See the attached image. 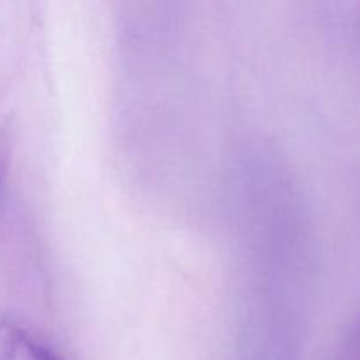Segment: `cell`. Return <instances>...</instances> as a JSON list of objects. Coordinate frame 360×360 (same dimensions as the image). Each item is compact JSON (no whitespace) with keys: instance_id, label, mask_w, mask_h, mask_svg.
Wrapping results in <instances>:
<instances>
[{"instance_id":"obj_1","label":"cell","mask_w":360,"mask_h":360,"mask_svg":"<svg viewBox=\"0 0 360 360\" xmlns=\"http://www.w3.org/2000/svg\"><path fill=\"white\" fill-rule=\"evenodd\" d=\"M0 360H62L49 347L9 320H0Z\"/></svg>"},{"instance_id":"obj_2","label":"cell","mask_w":360,"mask_h":360,"mask_svg":"<svg viewBox=\"0 0 360 360\" xmlns=\"http://www.w3.org/2000/svg\"><path fill=\"white\" fill-rule=\"evenodd\" d=\"M334 360H360V316L345 333Z\"/></svg>"},{"instance_id":"obj_3","label":"cell","mask_w":360,"mask_h":360,"mask_svg":"<svg viewBox=\"0 0 360 360\" xmlns=\"http://www.w3.org/2000/svg\"><path fill=\"white\" fill-rule=\"evenodd\" d=\"M4 181H6V174H4V164L0 160V199H2V193H4Z\"/></svg>"}]
</instances>
